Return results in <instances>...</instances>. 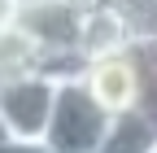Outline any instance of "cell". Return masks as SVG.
<instances>
[{
    "label": "cell",
    "instance_id": "3957f363",
    "mask_svg": "<svg viewBox=\"0 0 157 153\" xmlns=\"http://www.w3.org/2000/svg\"><path fill=\"white\" fill-rule=\"evenodd\" d=\"M83 83L109 114L140 109V83L144 79H140V57H135V48L101 57V61H87L83 66Z\"/></svg>",
    "mask_w": 157,
    "mask_h": 153
},
{
    "label": "cell",
    "instance_id": "8992f818",
    "mask_svg": "<svg viewBox=\"0 0 157 153\" xmlns=\"http://www.w3.org/2000/svg\"><path fill=\"white\" fill-rule=\"evenodd\" d=\"M26 70H39V53H35V44L26 35L9 22V26H0V83L13 79V74H26Z\"/></svg>",
    "mask_w": 157,
    "mask_h": 153
},
{
    "label": "cell",
    "instance_id": "30bf717a",
    "mask_svg": "<svg viewBox=\"0 0 157 153\" xmlns=\"http://www.w3.org/2000/svg\"><path fill=\"white\" fill-rule=\"evenodd\" d=\"M9 140H13V136H9V127H5V123H0V149H5Z\"/></svg>",
    "mask_w": 157,
    "mask_h": 153
},
{
    "label": "cell",
    "instance_id": "6da1fadb",
    "mask_svg": "<svg viewBox=\"0 0 157 153\" xmlns=\"http://www.w3.org/2000/svg\"><path fill=\"white\" fill-rule=\"evenodd\" d=\"M113 114L87 92L83 70L57 83V101H52V118L44 131V144L52 153H101L105 131H109Z\"/></svg>",
    "mask_w": 157,
    "mask_h": 153
},
{
    "label": "cell",
    "instance_id": "5b68a950",
    "mask_svg": "<svg viewBox=\"0 0 157 153\" xmlns=\"http://www.w3.org/2000/svg\"><path fill=\"white\" fill-rule=\"evenodd\" d=\"M153 149H157V123L144 109H122L109 118L101 153H153Z\"/></svg>",
    "mask_w": 157,
    "mask_h": 153
},
{
    "label": "cell",
    "instance_id": "8fae6325",
    "mask_svg": "<svg viewBox=\"0 0 157 153\" xmlns=\"http://www.w3.org/2000/svg\"><path fill=\"white\" fill-rule=\"evenodd\" d=\"M153 153H157V149H153Z\"/></svg>",
    "mask_w": 157,
    "mask_h": 153
},
{
    "label": "cell",
    "instance_id": "7a4b0ae2",
    "mask_svg": "<svg viewBox=\"0 0 157 153\" xmlns=\"http://www.w3.org/2000/svg\"><path fill=\"white\" fill-rule=\"evenodd\" d=\"M57 83L44 70H26L0 83V123L9 127V136L17 140H44L48 118H52V101H57Z\"/></svg>",
    "mask_w": 157,
    "mask_h": 153
},
{
    "label": "cell",
    "instance_id": "52a82bcc",
    "mask_svg": "<svg viewBox=\"0 0 157 153\" xmlns=\"http://www.w3.org/2000/svg\"><path fill=\"white\" fill-rule=\"evenodd\" d=\"M122 18L131 44H157V0H105Z\"/></svg>",
    "mask_w": 157,
    "mask_h": 153
},
{
    "label": "cell",
    "instance_id": "ba28073f",
    "mask_svg": "<svg viewBox=\"0 0 157 153\" xmlns=\"http://www.w3.org/2000/svg\"><path fill=\"white\" fill-rule=\"evenodd\" d=\"M0 153H52V149H48L44 140H17V136H13V140L0 149Z\"/></svg>",
    "mask_w": 157,
    "mask_h": 153
},
{
    "label": "cell",
    "instance_id": "277c9868",
    "mask_svg": "<svg viewBox=\"0 0 157 153\" xmlns=\"http://www.w3.org/2000/svg\"><path fill=\"white\" fill-rule=\"evenodd\" d=\"M135 48L131 35L122 26L105 0H83V22H78V61H101V57H113V53H127Z\"/></svg>",
    "mask_w": 157,
    "mask_h": 153
},
{
    "label": "cell",
    "instance_id": "9c48e42d",
    "mask_svg": "<svg viewBox=\"0 0 157 153\" xmlns=\"http://www.w3.org/2000/svg\"><path fill=\"white\" fill-rule=\"evenodd\" d=\"M13 13H17V0H0V26L13 22Z\"/></svg>",
    "mask_w": 157,
    "mask_h": 153
}]
</instances>
